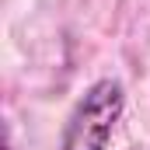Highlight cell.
Masks as SVG:
<instances>
[{
    "label": "cell",
    "instance_id": "1",
    "mask_svg": "<svg viewBox=\"0 0 150 150\" xmlns=\"http://www.w3.org/2000/svg\"><path fill=\"white\" fill-rule=\"evenodd\" d=\"M122 108H126L122 84L112 77L94 80L67 119L59 150H108V140L115 133V122L122 119Z\"/></svg>",
    "mask_w": 150,
    "mask_h": 150
}]
</instances>
